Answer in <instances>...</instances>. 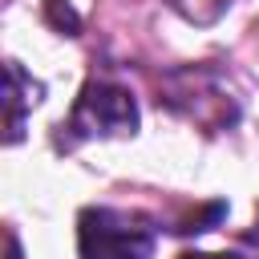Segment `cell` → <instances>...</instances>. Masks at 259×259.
Listing matches in <instances>:
<instances>
[{
	"label": "cell",
	"instance_id": "1",
	"mask_svg": "<svg viewBox=\"0 0 259 259\" xmlns=\"http://www.w3.org/2000/svg\"><path fill=\"white\" fill-rule=\"evenodd\" d=\"M77 251L81 259H150L154 227H146V219L138 214L85 206L77 219Z\"/></svg>",
	"mask_w": 259,
	"mask_h": 259
},
{
	"label": "cell",
	"instance_id": "2",
	"mask_svg": "<svg viewBox=\"0 0 259 259\" xmlns=\"http://www.w3.org/2000/svg\"><path fill=\"white\" fill-rule=\"evenodd\" d=\"M73 138H105V134H134L138 130V105L130 89L113 81H89L73 105V117L65 125Z\"/></svg>",
	"mask_w": 259,
	"mask_h": 259
},
{
	"label": "cell",
	"instance_id": "3",
	"mask_svg": "<svg viewBox=\"0 0 259 259\" xmlns=\"http://www.w3.org/2000/svg\"><path fill=\"white\" fill-rule=\"evenodd\" d=\"M24 85H28V77L20 73V65H16V61H8V142H16V138H20L24 105H28V101H36V97H24V93H20Z\"/></svg>",
	"mask_w": 259,
	"mask_h": 259
},
{
	"label": "cell",
	"instance_id": "4",
	"mask_svg": "<svg viewBox=\"0 0 259 259\" xmlns=\"http://www.w3.org/2000/svg\"><path fill=\"white\" fill-rule=\"evenodd\" d=\"M178 259H243V255H206V251H186Z\"/></svg>",
	"mask_w": 259,
	"mask_h": 259
}]
</instances>
